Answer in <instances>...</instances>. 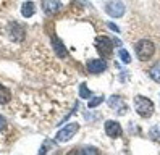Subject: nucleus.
Returning <instances> with one entry per match:
<instances>
[{"mask_svg": "<svg viewBox=\"0 0 160 155\" xmlns=\"http://www.w3.org/2000/svg\"><path fill=\"white\" fill-rule=\"evenodd\" d=\"M154 52H155V47H154V44L150 41H147V39H142V41H139L136 44V55H138V58L141 62L150 60L152 55H154Z\"/></svg>", "mask_w": 160, "mask_h": 155, "instance_id": "nucleus-1", "label": "nucleus"}, {"mask_svg": "<svg viewBox=\"0 0 160 155\" xmlns=\"http://www.w3.org/2000/svg\"><path fill=\"white\" fill-rule=\"evenodd\" d=\"M52 44H53V48H55V52H57L58 57H67V48H65V45L62 44V41L58 37H53Z\"/></svg>", "mask_w": 160, "mask_h": 155, "instance_id": "nucleus-9", "label": "nucleus"}, {"mask_svg": "<svg viewBox=\"0 0 160 155\" xmlns=\"http://www.w3.org/2000/svg\"><path fill=\"white\" fill-rule=\"evenodd\" d=\"M105 132L110 136V138H118L121 136V126L117 123V121H107L105 123Z\"/></svg>", "mask_w": 160, "mask_h": 155, "instance_id": "nucleus-7", "label": "nucleus"}, {"mask_svg": "<svg viewBox=\"0 0 160 155\" xmlns=\"http://www.w3.org/2000/svg\"><path fill=\"white\" fill-rule=\"evenodd\" d=\"M134 108H136L138 115L147 118V116H150L154 113V103H152V100H149L147 97L136 95L134 97Z\"/></svg>", "mask_w": 160, "mask_h": 155, "instance_id": "nucleus-2", "label": "nucleus"}, {"mask_svg": "<svg viewBox=\"0 0 160 155\" xmlns=\"http://www.w3.org/2000/svg\"><path fill=\"white\" fill-rule=\"evenodd\" d=\"M88 70L89 73L92 74H99V73H103L107 70V62L102 60V58H99V60H91L88 63Z\"/></svg>", "mask_w": 160, "mask_h": 155, "instance_id": "nucleus-6", "label": "nucleus"}, {"mask_svg": "<svg viewBox=\"0 0 160 155\" xmlns=\"http://www.w3.org/2000/svg\"><path fill=\"white\" fill-rule=\"evenodd\" d=\"M108 105L112 107V108H120V107L123 105V100H121L118 95H112L108 99Z\"/></svg>", "mask_w": 160, "mask_h": 155, "instance_id": "nucleus-13", "label": "nucleus"}, {"mask_svg": "<svg viewBox=\"0 0 160 155\" xmlns=\"http://www.w3.org/2000/svg\"><path fill=\"white\" fill-rule=\"evenodd\" d=\"M113 41L112 37H105V36H99L96 37V48L99 50V53L102 57H110L112 50H113Z\"/></svg>", "mask_w": 160, "mask_h": 155, "instance_id": "nucleus-3", "label": "nucleus"}, {"mask_svg": "<svg viewBox=\"0 0 160 155\" xmlns=\"http://www.w3.org/2000/svg\"><path fill=\"white\" fill-rule=\"evenodd\" d=\"M79 95L82 97V99H89V97H91V91L88 89L86 84H81V87H79Z\"/></svg>", "mask_w": 160, "mask_h": 155, "instance_id": "nucleus-15", "label": "nucleus"}, {"mask_svg": "<svg viewBox=\"0 0 160 155\" xmlns=\"http://www.w3.org/2000/svg\"><path fill=\"white\" fill-rule=\"evenodd\" d=\"M102 102H103V97H102V95H99V97H96V99H92V100L89 102V107H91V108H94V107L100 105Z\"/></svg>", "mask_w": 160, "mask_h": 155, "instance_id": "nucleus-16", "label": "nucleus"}, {"mask_svg": "<svg viewBox=\"0 0 160 155\" xmlns=\"http://www.w3.org/2000/svg\"><path fill=\"white\" fill-rule=\"evenodd\" d=\"M108 28L112 29V31H115V32H118V31H120V28H118L115 23H108Z\"/></svg>", "mask_w": 160, "mask_h": 155, "instance_id": "nucleus-19", "label": "nucleus"}, {"mask_svg": "<svg viewBox=\"0 0 160 155\" xmlns=\"http://www.w3.org/2000/svg\"><path fill=\"white\" fill-rule=\"evenodd\" d=\"M42 8L47 15L57 13V10L60 8V0H42Z\"/></svg>", "mask_w": 160, "mask_h": 155, "instance_id": "nucleus-8", "label": "nucleus"}, {"mask_svg": "<svg viewBox=\"0 0 160 155\" xmlns=\"http://www.w3.org/2000/svg\"><path fill=\"white\" fill-rule=\"evenodd\" d=\"M107 13L110 16H113V18H120V16H123L125 13V5L120 2V0H113V2H110L107 5Z\"/></svg>", "mask_w": 160, "mask_h": 155, "instance_id": "nucleus-5", "label": "nucleus"}, {"mask_svg": "<svg viewBox=\"0 0 160 155\" xmlns=\"http://www.w3.org/2000/svg\"><path fill=\"white\" fill-rule=\"evenodd\" d=\"M21 13H23V16H24V18L32 16V15L36 13V5H34L32 2H24V3H23V7H21Z\"/></svg>", "mask_w": 160, "mask_h": 155, "instance_id": "nucleus-10", "label": "nucleus"}, {"mask_svg": "<svg viewBox=\"0 0 160 155\" xmlns=\"http://www.w3.org/2000/svg\"><path fill=\"white\" fill-rule=\"evenodd\" d=\"M118 55H120V60L123 62V63H129V62H131V57H129V53H128L126 48H120Z\"/></svg>", "mask_w": 160, "mask_h": 155, "instance_id": "nucleus-14", "label": "nucleus"}, {"mask_svg": "<svg viewBox=\"0 0 160 155\" xmlns=\"http://www.w3.org/2000/svg\"><path fill=\"white\" fill-rule=\"evenodd\" d=\"M78 128H79L78 123H70V124H67L65 128H62V129L57 132V136H55V141H57V142H67V141H70L73 136L76 134Z\"/></svg>", "mask_w": 160, "mask_h": 155, "instance_id": "nucleus-4", "label": "nucleus"}, {"mask_svg": "<svg viewBox=\"0 0 160 155\" xmlns=\"http://www.w3.org/2000/svg\"><path fill=\"white\" fill-rule=\"evenodd\" d=\"M10 100H12V94H10V91H8L5 86L0 84V103L5 105V103H8Z\"/></svg>", "mask_w": 160, "mask_h": 155, "instance_id": "nucleus-11", "label": "nucleus"}, {"mask_svg": "<svg viewBox=\"0 0 160 155\" xmlns=\"http://www.w3.org/2000/svg\"><path fill=\"white\" fill-rule=\"evenodd\" d=\"M5 128H7V121H5L3 116H0V131H3Z\"/></svg>", "mask_w": 160, "mask_h": 155, "instance_id": "nucleus-18", "label": "nucleus"}, {"mask_svg": "<svg viewBox=\"0 0 160 155\" xmlns=\"http://www.w3.org/2000/svg\"><path fill=\"white\" fill-rule=\"evenodd\" d=\"M149 74H150V78H152L155 82H160V62L155 63L152 68H150V70H149Z\"/></svg>", "mask_w": 160, "mask_h": 155, "instance_id": "nucleus-12", "label": "nucleus"}, {"mask_svg": "<svg viewBox=\"0 0 160 155\" xmlns=\"http://www.w3.org/2000/svg\"><path fill=\"white\" fill-rule=\"evenodd\" d=\"M150 138H152L154 141H160V129L158 128H152V131H150Z\"/></svg>", "mask_w": 160, "mask_h": 155, "instance_id": "nucleus-17", "label": "nucleus"}]
</instances>
